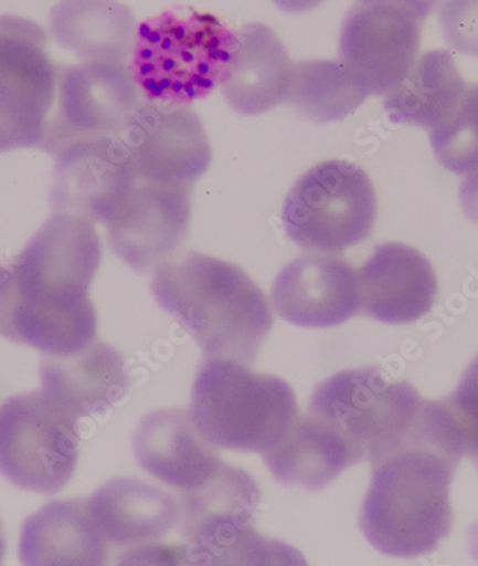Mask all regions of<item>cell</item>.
<instances>
[{"label":"cell","mask_w":478,"mask_h":566,"mask_svg":"<svg viewBox=\"0 0 478 566\" xmlns=\"http://www.w3.org/2000/svg\"><path fill=\"white\" fill-rule=\"evenodd\" d=\"M100 259L94 221L52 216L21 254L0 264V336L52 356L91 346L98 318L89 290Z\"/></svg>","instance_id":"cell-1"},{"label":"cell","mask_w":478,"mask_h":566,"mask_svg":"<svg viewBox=\"0 0 478 566\" xmlns=\"http://www.w3.org/2000/svg\"><path fill=\"white\" fill-rule=\"evenodd\" d=\"M458 462L439 443L422 406L413 438L371 463L373 478L360 514L370 544L395 558L433 554L452 531L450 486Z\"/></svg>","instance_id":"cell-2"},{"label":"cell","mask_w":478,"mask_h":566,"mask_svg":"<svg viewBox=\"0 0 478 566\" xmlns=\"http://www.w3.org/2000/svg\"><path fill=\"white\" fill-rule=\"evenodd\" d=\"M152 293L208 357L253 365L273 328L263 290L238 265L211 255L163 261L153 273Z\"/></svg>","instance_id":"cell-3"},{"label":"cell","mask_w":478,"mask_h":566,"mask_svg":"<svg viewBox=\"0 0 478 566\" xmlns=\"http://www.w3.org/2000/svg\"><path fill=\"white\" fill-rule=\"evenodd\" d=\"M236 43L214 14L172 9L139 25L129 67L148 101L188 105L222 84Z\"/></svg>","instance_id":"cell-4"},{"label":"cell","mask_w":478,"mask_h":566,"mask_svg":"<svg viewBox=\"0 0 478 566\" xmlns=\"http://www.w3.org/2000/svg\"><path fill=\"white\" fill-rule=\"evenodd\" d=\"M188 416L212 447L263 454L296 422L298 405L279 377L255 374L245 363L208 357L195 377Z\"/></svg>","instance_id":"cell-5"},{"label":"cell","mask_w":478,"mask_h":566,"mask_svg":"<svg viewBox=\"0 0 478 566\" xmlns=\"http://www.w3.org/2000/svg\"><path fill=\"white\" fill-rule=\"evenodd\" d=\"M180 532L187 559L201 565L296 563V553L254 530L259 488L243 469L222 464L200 490L181 493Z\"/></svg>","instance_id":"cell-6"},{"label":"cell","mask_w":478,"mask_h":566,"mask_svg":"<svg viewBox=\"0 0 478 566\" xmlns=\"http://www.w3.org/2000/svg\"><path fill=\"white\" fill-rule=\"evenodd\" d=\"M422 406L412 385L390 381L379 369H355L318 385L308 412L340 434L357 463H374L413 438Z\"/></svg>","instance_id":"cell-7"},{"label":"cell","mask_w":478,"mask_h":566,"mask_svg":"<svg viewBox=\"0 0 478 566\" xmlns=\"http://www.w3.org/2000/svg\"><path fill=\"white\" fill-rule=\"evenodd\" d=\"M379 202L369 174L331 159L294 184L283 208L284 230L304 250L337 254L369 239Z\"/></svg>","instance_id":"cell-8"},{"label":"cell","mask_w":478,"mask_h":566,"mask_svg":"<svg viewBox=\"0 0 478 566\" xmlns=\"http://www.w3.org/2000/svg\"><path fill=\"white\" fill-rule=\"evenodd\" d=\"M78 420L43 390L4 401L0 473L21 490L43 495L64 490L79 461Z\"/></svg>","instance_id":"cell-9"},{"label":"cell","mask_w":478,"mask_h":566,"mask_svg":"<svg viewBox=\"0 0 478 566\" xmlns=\"http://www.w3.org/2000/svg\"><path fill=\"white\" fill-rule=\"evenodd\" d=\"M57 80L45 29L31 19L2 14L0 154L45 143Z\"/></svg>","instance_id":"cell-10"},{"label":"cell","mask_w":478,"mask_h":566,"mask_svg":"<svg viewBox=\"0 0 478 566\" xmlns=\"http://www.w3.org/2000/svg\"><path fill=\"white\" fill-rule=\"evenodd\" d=\"M423 21L405 4L359 0L341 29L340 60L370 95L389 94L417 60Z\"/></svg>","instance_id":"cell-11"},{"label":"cell","mask_w":478,"mask_h":566,"mask_svg":"<svg viewBox=\"0 0 478 566\" xmlns=\"http://www.w3.org/2000/svg\"><path fill=\"white\" fill-rule=\"evenodd\" d=\"M53 155L56 167L51 200L57 212L108 224L139 181L120 135L72 139Z\"/></svg>","instance_id":"cell-12"},{"label":"cell","mask_w":478,"mask_h":566,"mask_svg":"<svg viewBox=\"0 0 478 566\" xmlns=\"http://www.w3.org/2000/svg\"><path fill=\"white\" fill-rule=\"evenodd\" d=\"M120 138L142 181L194 186L211 166L204 124L188 105H138Z\"/></svg>","instance_id":"cell-13"},{"label":"cell","mask_w":478,"mask_h":566,"mask_svg":"<svg viewBox=\"0 0 478 566\" xmlns=\"http://www.w3.org/2000/svg\"><path fill=\"white\" fill-rule=\"evenodd\" d=\"M57 113L47 125L46 151L55 153L72 139L120 135L139 105L130 67L113 62H86L62 70Z\"/></svg>","instance_id":"cell-14"},{"label":"cell","mask_w":478,"mask_h":566,"mask_svg":"<svg viewBox=\"0 0 478 566\" xmlns=\"http://www.w3.org/2000/svg\"><path fill=\"white\" fill-rule=\"evenodd\" d=\"M191 200L192 186L139 180L106 224L110 249L139 273L157 269L185 240Z\"/></svg>","instance_id":"cell-15"},{"label":"cell","mask_w":478,"mask_h":566,"mask_svg":"<svg viewBox=\"0 0 478 566\" xmlns=\"http://www.w3.org/2000/svg\"><path fill=\"white\" fill-rule=\"evenodd\" d=\"M272 300L285 322L334 327L361 312L359 273L334 255H302L277 275Z\"/></svg>","instance_id":"cell-16"},{"label":"cell","mask_w":478,"mask_h":566,"mask_svg":"<svg viewBox=\"0 0 478 566\" xmlns=\"http://www.w3.org/2000/svg\"><path fill=\"white\" fill-rule=\"evenodd\" d=\"M361 312L376 322L408 324L432 312L438 283L426 255L403 243L376 247L360 273Z\"/></svg>","instance_id":"cell-17"},{"label":"cell","mask_w":478,"mask_h":566,"mask_svg":"<svg viewBox=\"0 0 478 566\" xmlns=\"http://www.w3.org/2000/svg\"><path fill=\"white\" fill-rule=\"evenodd\" d=\"M134 451L144 471L181 493L200 490L225 463L182 410L145 416L134 437Z\"/></svg>","instance_id":"cell-18"},{"label":"cell","mask_w":478,"mask_h":566,"mask_svg":"<svg viewBox=\"0 0 478 566\" xmlns=\"http://www.w3.org/2000/svg\"><path fill=\"white\" fill-rule=\"evenodd\" d=\"M85 506L106 544L128 551L158 544L180 521L171 493L132 478L106 482Z\"/></svg>","instance_id":"cell-19"},{"label":"cell","mask_w":478,"mask_h":566,"mask_svg":"<svg viewBox=\"0 0 478 566\" xmlns=\"http://www.w3.org/2000/svg\"><path fill=\"white\" fill-rule=\"evenodd\" d=\"M236 39L234 60L221 84L231 108L253 116L288 103L296 65L277 33L263 23H249Z\"/></svg>","instance_id":"cell-20"},{"label":"cell","mask_w":478,"mask_h":566,"mask_svg":"<svg viewBox=\"0 0 478 566\" xmlns=\"http://www.w3.org/2000/svg\"><path fill=\"white\" fill-rule=\"evenodd\" d=\"M40 374L42 390L78 419L104 412L129 387L123 355L98 340L75 355H46Z\"/></svg>","instance_id":"cell-21"},{"label":"cell","mask_w":478,"mask_h":566,"mask_svg":"<svg viewBox=\"0 0 478 566\" xmlns=\"http://www.w3.org/2000/svg\"><path fill=\"white\" fill-rule=\"evenodd\" d=\"M109 545L86 511L85 501H53L22 526L19 556L26 566H103Z\"/></svg>","instance_id":"cell-22"},{"label":"cell","mask_w":478,"mask_h":566,"mask_svg":"<svg viewBox=\"0 0 478 566\" xmlns=\"http://www.w3.org/2000/svg\"><path fill=\"white\" fill-rule=\"evenodd\" d=\"M51 31L82 60L125 64L138 28L132 11L118 0H61L51 12Z\"/></svg>","instance_id":"cell-23"},{"label":"cell","mask_w":478,"mask_h":566,"mask_svg":"<svg viewBox=\"0 0 478 566\" xmlns=\"http://www.w3.org/2000/svg\"><path fill=\"white\" fill-rule=\"evenodd\" d=\"M263 457L277 482L307 491L322 490L357 464L340 434L310 412L298 416L283 439Z\"/></svg>","instance_id":"cell-24"},{"label":"cell","mask_w":478,"mask_h":566,"mask_svg":"<svg viewBox=\"0 0 478 566\" xmlns=\"http://www.w3.org/2000/svg\"><path fill=\"white\" fill-rule=\"evenodd\" d=\"M467 90L450 52L428 51L415 60L407 76L385 94L391 123L438 127L456 109Z\"/></svg>","instance_id":"cell-25"},{"label":"cell","mask_w":478,"mask_h":566,"mask_svg":"<svg viewBox=\"0 0 478 566\" xmlns=\"http://www.w3.org/2000/svg\"><path fill=\"white\" fill-rule=\"evenodd\" d=\"M369 95L340 57L312 60L294 66L288 103L307 118L326 124L347 118Z\"/></svg>","instance_id":"cell-26"},{"label":"cell","mask_w":478,"mask_h":566,"mask_svg":"<svg viewBox=\"0 0 478 566\" xmlns=\"http://www.w3.org/2000/svg\"><path fill=\"white\" fill-rule=\"evenodd\" d=\"M444 442L458 458L470 457L478 468V357L447 399L429 401Z\"/></svg>","instance_id":"cell-27"},{"label":"cell","mask_w":478,"mask_h":566,"mask_svg":"<svg viewBox=\"0 0 478 566\" xmlns=\"http://www.w3.org/2000/svg\"><path fill=\"white\" fill-rule=\"evenodd\" d=\"M438 19L448 46L478 56V0H446Z\"/></svg>","instance_id":"cell-28"},{"label":"cell","mask_w":478,"mask_h":566,"mask_svg":"<svg viewBox=\"0 0 478 566\" xmlns=\"http://www.w3.org/2000/svg\"><path fill=\"white\" fill-rule=\"evenodd\" d=\"M460 201L468 219L478 224V169L470 174L461 182Z\"/></svg>","instance_id":"cell-29"},{"label":"cell","mask_w":478,"mask_h":566,"mask_svg":"<svg viewBox=\"0 0 478 566\" xmlns=\"http://www.w3.org/2000/svg\"><path fill=\"white\" fill-rule=\"evenodd\" d=\"M323 0H274L279 9L288 13H301L311 11V9L318 7Z\"/></svg>","instance_id":"cell-30"},{"label":"cell","mask_w":478,"mask_h":566,"mask_svg":"<svg viewBox=\"0 0 478 566\" xmlns=\"http://www.w3.org/2000/svg\"><path fill=\"white\" fill-rule=\"evenodd\" d=\"M391 2H397L405 4V7L412 8L413 11L418 13V17L426 19L433 9L437 7L439 0H391Z\"/></svg>","instance_id":"cell-31"},{"label":"cell","mask_w":478,"mask_h":566,"mask_svg":"<svg viewBox=\"0 0 478 566\" xmlns=\"http://www.w3.org/2000/svg\"><path fill=\"white\" fill-rule=\"evenodd\" d=\"M470 538L471 554L478 560V524L472 526Z\"/></svg>","instance_id":"cell-32"},{"label":"cell","mask_w":478,"mask_h":566,"mask_svg":"<svg viewBox=\"0 0 478 566\" xmlns=\"http://www.w3.org/2000/svg\"><path fill=\"white\" fill-rule=\"evenodd\" d=\"M4 554H7V541H4L3 526L0 522V564L3 563Z\"/></svg>","instance_id":"cell-33"}]
</instances>
